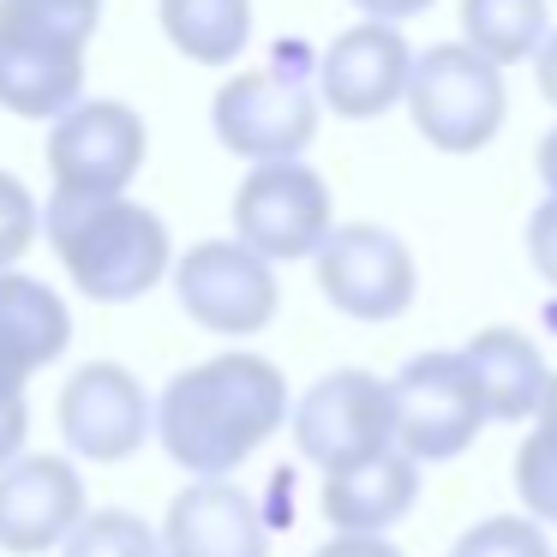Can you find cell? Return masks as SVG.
Masks as SVG:
<instances>
[{
  "mask_svg": "<svg viewBox=\"0 0 557 557\" xmlns=\"http://www.w3.org/2000/svg\"><path fill=\"white\" fill-rule=\"evenodd\" d=\"M288 425V377L264 354H210L169 377L150 432L193 480H228Z\"/></svg>",
  "mask_w": 557,
  "mask_h": 557,
  "instance_id": "cell-1",
  "label": "cell"
},
{
  "mask_svg": "<svg viewBox=\"0 0 557 557\" xmlns=\"http://www.w3.org/2000/svg\"><path fill=\"white\" fill-rule=\"evenodd\" d=\"M42 228H49V246L61 252L66 276L78 282V294H85V300H102V306L150 294L174 264L162 216L145 205H133V198L49 193Z\"/></svg>",
  "mask_w": 557,
  "mask_h": 557,
  "instance_id": "cell-2",
  "label": "cell"
},
{
  "mask_svg": "<svg viewBox=\"0 0 557 557\" xmlns=\"http://www.w3.org/2000/svg\"><path fill=\"white\" fill-rule=\"evenodd\" d=\"M408 109L425 145L449 150V157L485 150L509 114L504 66L473 54L468 42H432L408 66Z\"/></svg>",
  "mask_w": 557,
  "mask_h": 557,
  "instance_id": "cell-3",
  "label": "cell"
},
{
  "mask_svg": "<svg viewBox=\"0 0 557 557\" xmlns=\"http://www.w3.org/2000/svg\"><path fill=\"white\" fill-rule=\"evenodd\" d=\"M234 240L270 270L288 258H312L324 234L336 228V205H330V181L312 162H258L234 186Z\"/></svg>",
  "mask_w": 557,
  "mask_h": 557,
  "instance_id": "cell-4",
  "label": "cell"
},
{
  "mask_svg": "<svg viewBox=\"0 0 557 557\" xmlns=\"http://www.w3.org/2000/svg\"><path fill=\"white\" fill-rule=\"evenodd\" d=\"M389 420H396V449L413 468L420 461H456L485 425V401L473 389L461 354L456 348L413 354L389 377Z\"/></svg>",
  "mask_w": 557,
  "mask_h": 557,
  "instance_id": "cell-5",
  "label": "cell"
},
{
  "mask_svg": "<svg viewBox=\"0 0 557 557\" xmlns=\"http://www.w3.org/2000/svg\"><path fill=\"white\" fill-rule=\"evenodd\" d=\"M294 449L318 461L324 473L360 468V461L396 449V420H389V384L366 366H336L324 372L300 401H294Z\"/></svg>",
  "mask_w": 557,
  "mask_h": 557,
  "instance_id": "cell-6",
  "label": "cell"
},
{
  "mask_svg": "<svg viewBox=\"0 0 557 557\" xmlns=\"http://www.w3.org/2000/svg\"><path fill=\"white\" fill-rule=\"evenodd\" d=\"M312 264L324 300L360 324H389L420 294V264H413L408 240L384 222H336L312 252Z\"/></svg>",
  "mask_w": 557,
  "mask_h": 557,
  "instance_id": "cell-7",
  "label": "cell"
},
{
  "mask_svg": "<svg viewBox=\"0 0 557 557\" xmlns=\"http://www.w3.org/2000/svg\"><path fill=\"white\" fill-rule=\"evenodd\" d=\"M145 114L121 97H97L66 109L49 126V169H54V193L73 198H126V186L145 169Z\"/></svg>",
  "mask_w": 557,
  "mask_h": 557,
  "instance_id": "cell-8",
  "label": "cell"
},
{
  "mask_svg": "<svg viewBox=\"0 0 557 557\" xmlns=\"http://www.w3.org/2000/svg\"><path fill=\"white\" fill-rule=\"evenodd\" d=\"M210 121L216 138L258 162H300V150L318 138V97L288 73V66H270V73H234L222 78L216 102H210Z\"/></svg>",
  "mask_w": 557,
  "mask_h": 557,
  "instance_id": "cell-9",
  "label": "cell"
},
{
  "mask_svg": "<svg viewBox=\"0 0 557 557\" xmlns=\"http://www.w3.org/2000/svg\"><path fill=\"white\" fill-rule=\"evenodd\" d=\"M174 294H181L186 318L216 336H258L282 306L276 270L252 258L240 240H198L193 252H181Z\"/></svg>",
  "mask_w": 557,
  "mask_h": 557,
  "instance_id": "cell-10",
  "label": "cell"
},
{
  "mask_svg": "<svg viewBox=\"0 0 557 557\" xmlns=\"http://www.w3.org/2000/svg\"><path fill=\"white\" fill-rule=\"evenodd\" d=\"M150 420L157 401L121 360H85L61 384V437L85 461H126L133 449H145Z\"/></svg>",
  "mask_w": 557,
  "mask_h": 557,
  "instance_id": "cell-11",
  "label": "cell"
},
{
  "mask_svg": "<svg viewBox=\"0 0 557 557\" xmlns=\"http://www.w3.org/2000/svg\"><path fill=\"white\" fill-rule=\"evenodd\" d=\"M85 516V473L66 456L25 449L18 461L0 468V552L30 557L49 552V545H66Z\"/></svg>",
  "mask_w": 557,
  "mask_h": 557,
  "instance_id": "cell-12",
  "label": "cell"
},
{
  "mask_svg": "<svg viewBox=\"0 0 557 557\" xmlns=\"http://www.w3.org/2000/svg\"><path fill=\"white\" fill-rule=\"evenodd\" d=\"M408 66L413 49L396 25L360 18L348 25L324 54H318V97L342 114V121H372L396 97H408Z\"/></svg>",
  "mask_w": 557,
  "mask_h": 557,
  "instance_id": "cell-13",
  "label": "cell"
},
{
  "mask_svg": "<svg viewBox=\"0 0 557 557\" xmlns=\"http://www.w3.org/2000/svg\"><path fill=\"white\" fill-rule=\"evenodd\" d=\"M162 557H270V528L234 480H193L169 504Z\"/></svg>",
  "mask_w": 557,
  "mask_h": 557,
  "instance_id": "cell-14",
  "label": "cell"
},
{
  "mask_svg": "<svg viewBox=\"0 0 557 557\" xmlns=\"http://www.w3.org/2000/svg\"><path fill=\"white\" fill-rule=\"evenodd\" d=\"M78 90H85V54L37 30L0 25V109L25 121H61L85 102Z\"/></svg>",
  "mask_w": 557,
  "mask_h": 557,
  "instance_id": "cell-15",
  "label": "cell"
},
{
  "mask_svg": "<svg viewBox=\"0 0 557 557\" xmlns=\"http://www.w3.org/2000/svg\"><path fill=\"white\" fill-rule=\"evenodd\" d=\"M420 497V468H413L401 449L360 461V468L324 473V516L336 533H366V540H384V528H396L401 516Z\"/></svg>",
  "mask_w": 557,
  "mask_h": 557,
  "instance_id": "cell-16",
  "label": "cell"
},
{
  "mask_svg": "<svg viewBox=\"0 0 557 557\" xmlns=\"http://www.w3.org/2000/svg\"><path fill=\"white\" fill-rule=\"evenodd\" d=\"M66 342H73V312L61 294L25 270H0V372L30 384V372L61 360Z\"/></svg>",
  "mask_w": 557,
  "mask_h": 557,
  "instance_id": "cell-17",
  "label": "cell"
},
{
  "mask_svg": "<svg viewBox=\"0 0 557 557\" xmlns=\"http://www.w3.org/2000/svg\"><path fill=\"white\" fill-rule=\"evenodd\" d=\"M456 354H461V366H468L473 389L485 401V420H528V413H540L552 372H545V354L521 330L492 324Z\"/></svg>",
  "mask_w": 557,
  "mask_h": 557,
  "instance_id": "cell-18",
  "label": "cell"
},
{
  "mask_svg": "<svg viewBox=\"0 0 557 557\" xmlns=\"http://www.w3.org/2000/svg\"><path fill=\"white\" fill-rule=\"evenodd\" d=\"M169 42L198 66H228L240 61L252 37V0H157Z\"/></svg>",
  "mask_w": 557,
  "mask_h": 557,
  "instance_id": "cell-19",
  "label": "cell"
},
{
  "mask_svg": "<svg viewBox=\"0 0 557 557\" xmlns=\"http://www.w3.org/2000/svg\"><path fill=\"white\" fill-rule=\"evenodd\" d=\"M552 37L545 0H461V42L492 66H516Z\"/></svg>",
  "mask_w": 557,
  "mask_h": 557,
  "instance_id": "cell-20",
  "label": "cell"
},
{
  "mask_svg": "<svg viewBox=\"0 0 557 557\" xmlns=\"http://www.w3.org/2000/svg\"><path fill=\"white\" fill-rule=\"evenodd\" d=\"M61 557H162V533L133 509H97L73 528Z\"/></svg>",
  "mask_w": 557,
  "mask_h": 557,
  "instance_id": "cell-21",
  "label": "cell"
},
{
  "mask_svg": "<svg viewBox=\"0 0 557 557\" xmlns=\"http://www.w3.org/2000/svg\"><path fill=\"white\" fill-rule=\"evenodd\" d=\"M0 25L37 30V37H54L85 54L102 25V0H0Z\"/></svg>",
  "mask_w": 557,
  "mask_h": 557,
  "instance_id": "cell-22",
  "label": "cell"
},
{
  "mask_svg": "<svg viewBox=\"0 0 557 557\" xmlns=\"http://www.w3.org/2000/svg\"><path fill=\"white\" fill-rule=\"evenodd\" d=\"M456 557H557L540 521L528 516H485L456 540Z\"/></svg>",
  "mask_w": 557,
  "mask_h": 557,
  "instance_id": "cell-23",
  "label": "cell"
},
{
  "mask_svg": "<svg viewBox=\"0 0 557 557\" xmlns=\"http://www.w3.org/2000/svg\"><path fill=\"white\" fill-rule=\"evenodd\" d=\"M42 228V205L37 193H30L18 174L0 169V270H18V258L30 252V240H37Z\"/></svg>",
  "mask_w": 557,
  "mask_h": 557,
  "instance_id": "cell-24",
  "label": "cell"
},
{
  "mask_svg": "<svg viewBox=\"0 0 557 557\" xmlns=\"http://www.w3.org/2000/svg\"><path fill=\"white\" fill-rule=\"evenodd\" d=\"M25 432H30V408H25V377L0 372V468L25 456Z\"/></svg>",
  "mask_w": 557,
  "mask_h": 557,
  "instance_id": "cell-25",
  "label": "cell"
},
{
  "mask_svg": "<svg viewBox=\"0 0 557 557\" xmlns=\"http://www.w3.org/2000/svg\"><path fill=\"white\" fill-rule=\"evenodd\" d=\"M528 258H533V270L557 288V198H545V205L528 216Z\"/></svg>",
  "mask_w": 557,
  "mask_h": 557,
  "instance_id": "cell-26",
  "label": "cell"
},
{
  "mask_svg": "<svg viewBox=\"0 0 557 557\" xmlns=\"http://www.w3.org/2000/svg\"><path fill=\"white\" fill-rule=\"evenodd\" d=\"M312 557H401V545H389V540H366V533H336V540L318 545Z\"/></svg>",
  "mask_w": 557,
  "mask_h": 557,
  "instance_id": "cell-27",
  "label": "cell"
},
{
  "mask_svg": "<svg viewBox=\"0 0 557 557\" xmlns=\"http://www.w3.org/2000/svg\"><path fill=\"white\" fill-rule=\"evenodd\" d=\"M366 18H377V25H396V18H413V13H425L432 0H354Z\"/></svg>",
  "mask_w": 557,
  "mask_h": 557,
  "instance_id": "cell-28",
  "label": "cell"
},
{
  "mask_svg": "<svg viewBox=\"0 0 557 557\" xmlns=\"http://www.w3.org/2000/svg\"><path fill=\"white\" fill-rule=\"evenodd\" d=\"M540 97L557 109V30L540 42Z\"/></svg>",
  "mask_w": 557,
  "mask_h": 557,
  "instance_id": "cell-29",
  "label": "cell"
},
{
  "mask_svg": "<svg viewBox=\"0 0 557 557\" xmlns=\"http://www.w3.org/2000/svg\"><path fill=\"white\" fill-rule=\"evenodd\" d=\"M533 420H540L533 432L552 437V444H557V372H552V384H545V401H540V413H533Z\"/></svg>",
  "mask_w": 557,
  "mask_h": 557,
  "instance_id": "cell-30",
  "label": "cell"
},
{
  "mask_svg": "<svg viewBox=\"0 0 557 557\" xmlns=\"http://www.w3.org/2000/svg\"><path fill=\"white\" fill-rule=\"evenodd\" d=\"M540 181H545V193L557 198V126L540 138Z\"/></svg>",
  "mask_w": 557,
  "mask_h": 557,
  "instance_id": "cell-31",
  "label": "cell"
},
{
  "mask_svg": "<svg viewBox=\"0 0 557 557\" xmlns=\"http://www.w3.org/2000/svg\"><path fill=\"white\" fill-rule=\"evenodd\" d=\"M449 557H456V552H449Z\"/></svg>",
  "mask_w": 557,
  "mask_h": 557,
  "instance_id": "cell-32",
  "label": "cell"
}]
</instances>
